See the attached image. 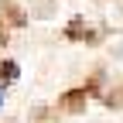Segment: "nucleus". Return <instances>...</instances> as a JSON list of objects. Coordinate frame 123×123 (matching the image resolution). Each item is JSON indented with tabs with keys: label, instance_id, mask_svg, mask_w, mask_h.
<instances>
[{
	"label": "nucleus",
	"instance_id": "nucleus-1",
	"mask_svg": "<svg viewBox=\"0 0 123 123\" xmlns=\"http://www.w3.org/2000/svg\"><path fill=\"white\" fill-rule=\"evenodd\" d=\"M0 103H4V92H0Z\"/></svg>",
	"mask_w": 123,
	"mask_h": 123
}]
</instances>
